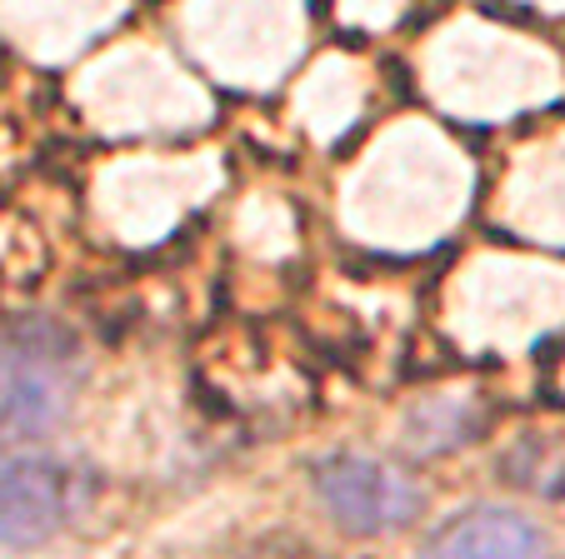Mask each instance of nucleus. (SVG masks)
Masks as SVG:
<instances>
[{
  "mask_svg": "<svg viewBox=\"0 0 565 559\" xmlns=\"http://www.w3.org/2000/svg\"><path fill=\"white\" fill-rule=\"evenodd\" d=\"M316 495L345 535H395L420 515V490L371 454H331L316 464Z\"/></svg>",
  "mask_w": 565,
  "mask_h": 559,
  "instance_id": "nucleus-1",
  "label": "nucleus"
},
{
  "mask_svg": "<svg viewBox=\"0 0 565 559\" xmlns=\"http://www.w3.org/2000/svg\"><path fill=\"white\" fill-rule=\"evenodd\" d=\"M75 509V475L55 460H0V545H45Z\"/></svg>",
  "mask_w": 565,
  "mask_h": 559,
  "instance_id": "nucleus-2",
  "label": "nucleus"
},
{
  "mask_svg": "<svg viewBox=\"0 0 565 559\" xmlns=\"http://www.w3.org/2000/svg\"><path fill=\"white\" fill-rule=\"evenodd\" d=\"M420 559H551V539L505 505H470L426 539Z\"/></svg>",
  "mask_w": 565,
  "mask_h": 559,
  "instance_id": "nucleus-3",
  "label": "nucleus"
},
{
  "mask_svg": "<svg viewBox=\"0 0 565 559\" xmlns=\"http://www.w3.org/2000/svg\"><path fill=\"white\" fill-rule=\"evenodd\" d=\"M65 355H71V340L55 335L51 325H31L25 335H15V359H21V369H15L11 400H6V410H0V430L6 434L11 430L35 434L61 415V385H55V369L65 365Z\"/></svg>",
  "mask_w": 565,
  "mask_h": 559,
  "instance_id": "nucleus-4",
  "label": "nucleus"
}]
</instances>
